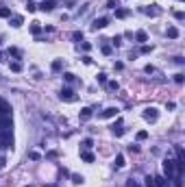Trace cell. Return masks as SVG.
Listing matches in <instances>:
<instances>
[{
  "instance_id": "obj_1",
  "label": "cell",
  "mask_w": 185,
  "mask_h": 187,
  "mask_svg": "<svg viewBox=\"0 0 185 187\" xmlns=\"http://www.w3.org/2000/svg\"><path fill=\"white\" fill-rule=\"evenodd\" d=\"M11 146H13L11 131H0V148H11Z\"/></svg>"
},
{
  "instance_id": "obj_15",
  "label": "cell",
  "mask_w": 185,
  "mask_h": 187,
  "mask_svg": "<svg viewBox=\"0 0 185 187\" xmlns=\"http://www.w3.org/2000/svg\"><path fill=\"white\" fill-rule=\"evenodd\" d=\"M81 118H83V120H89V118H91V109H89V107L81 109Z\"/></svg>"
},
{
  "instance_id": "obj_20",
  "label": "cell",
  "mask_w": 185,
  "mask_h": 187,
  "mask_svg": "<svg viewBox=\"0 0 185 187\" xmlns=\"http://www.w3.org/2000/svg\"><path fill=\"white\" fill-rule=\"evenodd\" d=\"M11 70H13V72H20V70H22V63H20V61H13V63H11Z\"/></svg>"
},
{
  "instance_id": "obj_26",
  "label": "cell",
  "mask_w": 185,
  "mask_h": 187,
  "mask_svg": "<svg viewBox=\"0 0 185 187\" xmlns=\"http://www.w3.org/2000/svg\"><path fill=\"white\" fill-rule=\"evenodd\" d=\"M91 148V139H83V150H89Z\"/></svg>"
},
{
  "instance_id": "obj_28",
  "label": "cell",
  "mask_w": 185,
  "mask_h": 187,
  "mask_svg": "<svg viewBox=\"0 0 185 187\" xmlns=\"http://www.w3.org/2000/svg\"><path fill=\"white\" fill-rule=\"evenodd\" d=\"M102 52H105V55H111V46H109V44H102Z\"/></svg>"
},
{
  "instance_id": "obj_11",
  "label": "cell",
  "mask_w": 185,
  "mask_h": 187,
  "mask_svg": "<svg viewBox=\"0 0 185 187\" xmlns=\"http://www.w3.org/2000/svg\"><path fill=\"white\" fill-rule=\"evenodd\" d=\"M135 39L140 41V44H144V41H148V35H146V31H137L135 33Z\"/></svg>"
},
{
  "instance_id": "obj_8",
  "label": "cell",
  "mask_w": 185,
  "mask_h": 187,
  "mask_svg": "<svg viewBox=\"0 0 185 187\" xmlns=\"http://www.w3.org/2000/svg\"><path fill=\"white\" fill-rule=\"evenodd\" d=\"M109 24V17H98V20H94V29L98 31V29H105Z\"/></svg>"
},
{
  "instance_id": "obj_19",
  "label": "cell",
  "mask_w": 185,
  "mask_h": 187,
  "mask_svg": "<svg viewBox=\"0 0 185 187\" xmlns=\"http://www.w3.org/2000/svg\"><path fill=\"white\" fill-rule=\"evenodd\" d=\"M126 15H129L126 9H115V17H126Z\"/></svg>"
},
{
  "instance_id": "obj_4",
  "label": "cell",
  "mask_w": 185,
  "mask_h": 187,
  "mask_svg": "<svg viewBox=\"0 0 185 187\" xmlns=\"http://www.w3.org/2000/svg\"><path fill=\"white\" fill-rule=\"evenodd\" d=\"M59 98L65 100V102H74V100H76V96H74V91H72V89H61Z\"/></svg>"
},
{
  "instance_id": "obj_34",
  "label": "cell",
  "mask_w": 185,
  "mask_h": 187,
  "mask_svg": "<svg viewBox=\"0 0 185 187\" xmlns=\"http://www.w3.org/2000/svg\"><path fill=\"white\" fill-rule=\"evenodd\" d=\"M126 187H142V185H140V183H135V181H129V185H126Z\"/></svg>"
},
{
  "instance_id": "obj_16",
  "label": "cell",
  "mask_w": 185,
  "mask_h": 187,
  "mask_svg": "<svg viewBox=\"0 0 185 187\" xmlns=\"http://www.w3.org/2000/svg\"><path fill=\"white\" fill-rule=\"evenodd\" d=\"M31 33H33V35H39V33H41L39 22H33V24H31Z\"/></svg>"
},
{
  "instance_id": "obj_29",
  "label": "cell",
  "mask_w": 185,
  "mask_h": 187,
  "mask_svg": "<svg viewBox=\"0 0 185 187\" xmlns=\"http://www.w3.org/2000/svg\"><path fill=\"white\" fill-rule=\"evenodd\" d=\"M174 17H176V20H179V22H181V20H183V17H185V13H183V11H176V13H174Z\"/></svg>"
},
{
  "instance_id": "obj_23",
  "label": "cell",
  "mask_w": 185,
  "mask_h": 187,
  "mask_svg": "<svg viewBox=\"0 0 185 187\" xmlns=\"http://www.w3.org/2000/svg\"><path fill=\"white\" fill-rule=\"evenodd\" d=\"M72 183L81 185V183H83V176H79V174H72Z\"/></svg>"
},
{
  "instance_id": "obj_21",
  "label": "cell",
  "mask_w": 185,
  "mask_h": 187,
  "mask_svg": "<svg viewBox=\"0 0 185 187\" xmlns=\"http://www.w3.org/2000/svg\"><path fill=\"white\" fill-rule=\"evenodd\" d=\"M61 59H57V61H52V70H55V72H59V70H61Z\"/></svg>"
},
{
  "instance_id": "obj_37",
  "label": "cell",
  "mask_w": 185,
  "mask_h": 187,
  "mask_svg": "<svg viewBox=\"0 0 185 187\" xmlns=\"http://www.w3.org/2000/svg\"><path fill=\"white\" fill-rule=\"evenodd\" d=\"M0 44H2V39H0Z\"/></svg>"
},
{
  "instance_id": "obj_12",
  "label": "cell",
  "mask_w": 185,
  "mask_h": 187,
  "mask_svg": "<svg viewBox=\"0 0 185 187\" xmlns=\"http://www.w3.org/2000/svg\"><path fill=\"white\" fill-rule=\"evenodd\" d=\"M168 37H170V39H176V37H179V29H176V26H168Z\"/></svg>"
},
{
  "instance_id": "obj_32",
  "label": "cell",
  "mask_w": 185,
  "mask_h": 187,
  "mask_svg": "<svg viewBox=\"0 0 185 187\" xmlns=\"http://www.w3.org/2000/svg\"><path fill=\"white\" fill-rule=\"evenodd\" d=\"M83 50L87 52V50H91V44H87V41H83Z\"/></svg>"
},
{
  "instance_id": "obj_3",
  "label": "cell",
  "mask_w": 185,
  "mask_h": 187,
  "mask_svg": "<svg viewBox=\"0 0 185 187\" xmlns=\"http://www.w3.org/2000/svg\"><path fill=\"white\" fill-rule=\"evenodd\" d=\"M157 118H159V111H157L155 107L144 109V120H146V122H157Z\"/></svg>"
},
{
  "instance_id": "obj_30",
  "label": "cell",
  "mask_w": 185,
  "mask_h": 187,
  "mask_svg": "<svg viewBox=\"0 0 185 187\" xmlns=\"http://www.w3.org/2000/svg\"><path fill=\"white\" fill-rule=\"evenodd\" d=\"M146 187H155V183H152V176H146Z\"/></svg>"
},
{
  "instance_id": "obj_2",
  "label": "cell",
  "mask_w": 185,
  "mask_h": 187,
  "mask_svg": "<svg viewBox=\"0 0 185 187\" xmlns=\"http://www.w3.org/2000/svg\"><path fill=\"white\" fill-rule=\"evenodd\" d=\"M164 176H166L168 181L174 176V161H172V159H166V161H164Z\"/></svg>"
},
{
  "instance_id": "obj_13",
  "label": "cell",
  "mask_w": 185,
  "mask_h": 187,
  "mask_svg": "<svg viewBox=\"0 0 185 187\" xmlns=\"http://www.w3.org/2000/svg\"><path fill=\"white\" fill-rule=\"evenodd\" d=\"M11 26H13V29H20V26H22V17H20V15H13V17H11Z\"/></svg>"
},
{
  "instance_id": "obj_24",
  "label": "cell",
  "mask_w": 185,
  "mask_h": 187,
  "mask_svg": "<svg viewBox=\"0 0 185 187\" xmlns=\"http://www.w3.org/2000/svg\"><path fill=\"white\" fill-rule=\"evenodd\" d=\"M146 137H148V133H146V131H140V133H137V139H140V142H144Z\"/></svg>"
},
{
  "instance_id": "obj_31",
  "label": "cell",
  "mask_w": 185,
  "mask_h": 187,
  "mask_svg": "<svg viewBox=\"0 0 185 187\" xmlns=\"http://www.w3.org/2000/svg\"><path fill=\"white\" fill-rule=\"evenodd\" d=\"M98 83H107V74H98Z\"/></svg>"
},
{
  "instance_id": "obj_14",
  "label": "cell",
  "mask_w": 185,
  "mask_h": 187,
  "mask_svg": "<svg viewBox=\"0 0 185 187\" xmlns=\"http://www.w3.org/2000/svg\"><path fill=\"white\" fill-rule=\"evenodd\" d=\"M81 159H83V161H87V163H91V161H94V155L87 152V150H83V152H81Z\"/></svg>"
},
{
  "instance_id": "obj_18",
  "label": "cell",
  "mask_w": 185,
  "mask_h": 187,
  "mask_svg": "<svg viewBox=\"0 0 185 187\" xmlns=\"http://www.w3.org/2000/svg\"><path fill=\"white\" fill-rule=\"evenodd\" d=\"M115 168H124V157H122V155L115 157Z\"/></svg>"
},
{
  "instance_id": "obj_36",
  "label": "cell",
  "mask_w": 185,
  "mask_h": 187,
  "mask_svg": "<svg viewBox=\"0 0 185 187\" xmlns=\"http://www.w3.org/2000/svg\"><path fill=\"white\" fill-rule=\"evenodd\" d=\"M26 187H33V185H26Z\"/></svg>"
},
{
  "instance_id": "obj_17",
  "label": "cell",
  "mask_w": 185,
  "mask_h": 187,
  "mask_svg": "<svg viewBox=\"0 0 185 187\" xmlns=\"http://www.w3.org/2000/svg\"><path fill=\"white\" fill-rule=\"evenodd\" d=\"M0 17H11V11L7 7H2V5H0Z\"/></svg>"
},
{
  "instance_id": "obj_35",
  "label": "cell",
  "mask_w": 185,
  "mask_h": 187,
  "mask_svg": "<svg viewBox=\"0 0 185 187\" xmlns=\"http://www.w3.org/2000/svg\"><path fill=\"white\" fill-rule=\"evenodd\" d=\"M0 61H2V52H0Z\"/></svg>"
},
{
  "instance_id": "obj_9",
  "label": "cell",
  "mask_w": 185,
  "mask_h": 187,
  "mask_svg": "<svg viewBox=\"0 0 185 187\" xmlns=\"http://www.w3.org/2000/svg\"><path fill=\"white\" fill-rule=\"evenodd\" d=\"M113 115H118V109H115V107H109V109H105V111L100 113V118H113Z\"/></svg>"
},
{
  "instance_id": "obj_5",
  "label": "cell",
  "mask_w": 185,
  "mask_h": 187,
  "mask_svg": "<svg viewBox=\"0 0 185 187\" xmlns=\"http://www.w3.org/2000/svg\"><path fill=\"white\" fill-rule=\"evenodd\" d=\"M11 124H13L11 115H0V131H11Z\"/></svg>"
},
{
  "instance_id": "obj_7",
  "label": "cell",
  "mask_w": 185,
  "mask_h": 187,
  "mask_svg": "<svg viewBox=\"0 0 185 187\" xmlns=\"http://www.w3.org/2000/svg\"><path fill=\"white\" fill-rule=\"evenodd\" d=\"M0 115H11V105L5 98H0Z\"/></svg>"
},
{
  "instance_id": "obj_25",
  "label": "cell",
  "mask_w": 185,
  "mask_h": 187,
  "mask_svg": "<svg viewBox=\"0 0 185 187\" xmlns=\"http://www.w3.org/2000/svg\"><path fill=\"white\" fill-rule=\"evenodd\" d=\"M122 133H124V128H122V126H118V128H115V126H113V135H115V137H120Z\"/></svg>"
},
{
  "instance_id": "obj_6",
  "label": "cell",
  "mask_w": 185,
  "mask_h": 187,
  "mask_svg": "<svg viewBox=\"0 0 185 187\" xmlns=\"http://www.w3.org/2000/svg\"><path fill=\"white\" fill-rule=\"evenodd\" d=\"M55 7H57V0H41V5H39L41 11H52Z\"/></svg>"
},
{
  "instance_id": "obj_10",
  "label": "cell",
  "mask_w": 185,
  "mask_h": 187,
  "mask_svg": "<svg viewBox=\"0 0 185 187\" xmlns=\"http://www.w3.org/2000/svg\"><path fill=\"white\" fill-rule=\"evenodd\" d=\"M152 183H155V187H166L168 178H166V176H155V178H152Z\"/></svg>"
},
{
  "instance_id": "obj_27",
  "label": "cell",
  "mask_w": 185,
  "mask_h": 187,
  "mask_svg": "<svg viewBox=\"0 0 185 187\" xmlns=\"http://www.w3.org/2000/svg\"><path fill=\"white\" fill-rule=\"evenodd\" d=\"M63 78H65L67 83H72V81H74V74H70V72H65V74H63Z\"/></svg>"
},
{
  "instance_id": "obj_33",
  "label": "cell",
  "mask_w": 185,
  "mask_h": 187,
  "mask_svg": "<svg viewBox=\"0 0 185 187\" xmlns=\"http://www.w3.org/2000/svg\"><path fill=\"white\" fill-rule=\"evenodd\" d=\"M150 50H152V48H150V46H142V52H144V55H148Z\"/></svg>"
},
{
  "instance_id": "obj_22",
  "label": "cell",
  "mask_w": 185,
  "mask_h": 187,
  "mask_svg": "<svg viewBox=\"0 0 185 187\" xmlns=\"http://www.w3.org/2000/svg\"><path fill=\"white\" fill-rule=\"evenodd\" d=\"M72 39H76V41L81 39V41H83V33H81V31H74V33H72Z\"/></svg>"
}]
</instances>
